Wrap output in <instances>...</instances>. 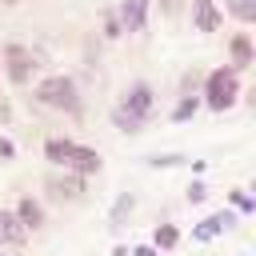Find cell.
<instances>
[{"label":"cell","instance_id":"obj_1","mask_svg":"<svg viewBox=\"0 0 256 256\" xmlns=\"http://www.w3.org/2000/svg\"><path fill=\"white\" fill-rule=\"evenodd\" d=\"M44 156H48V164H56L64 172H76V176H96L104 168V160H100L96 148L76 144V140H64V136H48L44 140Z\"/></svg>","mask_w":256,"mask_h":256},{"label":"cell","instance_id":"obj_2","mask_svg":"<svg viewBox=\"0 0 256 256\" xmlns=\"http://www.w3.org/2000/svg\"><path fill=\"white\" fill-rule=\"evenodd\" d=\"M32 100L44 104V108H52V112H68V116L80 112V88H76V80L64 76V72L36 80V84H32Z\"/></svg>","mask_w":256,"mask_h":256},{"label":"cell","instance_id":"obj_3","mask_svg":"<svg viewBox=\"0 0 256 256\" xmlns=\"http://www.w3.org/2000/svg\"><path fill=\"white\" fill-rule=\"evenodd\" d=\"M236 100H240V72H236L232 64L212 68L208 80H204V96H200V104L212 108V112H228Z\"/></svg>","mask_w":256,"mask_h":256},{"label":"cell","instance_id":"obj_4","mask_svg":"<svg viewBox=\"0 0 256 256\" xmlns=\"http://www.w3.org/2000/svg\"><path fill=\"white\" fill-rule=\"evenodd\" d=\"M4 72H8L12 84H32V76H36V56H32V48H24V44H4Z\"/></svg>","mask_w":256,"mask_h":256},{"label":"cell","instance_id":"obj_5","mask_svg":"<svg viewBox=\"0 0 256 256\" xmlns=\"http://www.w3.org/2000/svg\"><path fill=\"white\" fill-rule=\"evenodd\" d=\"M120 108H128V112H136V116H152V108H156V92H152V84L148 80H132L128 88H124V96H120Z\"/></svg>","mask_w":256,"mask_h":256},{"label":"cell","instance_id":"obj_6","mask_svg":"<svg viewBox=\"0 0 256 256\" xmlns=\"http://www.w3.org/2000/svg\"><path fill=\"white\" fill-rule=\"evenodd\" d=\"M236 220H240V216H236L232 208H220V212L204 216V220L192 228V240H196V244H208V240H216L220 232H232V228H236Z\"/></svg>","mask_w":256,"mask_h":256},{"label":"cell","instance_id":"obj_7","mask_svg":"<svg viewBox=\"0 0 256 256\" xmlns=\"http://www.w3.org/2000/svg\"><path fill=\"white\" fill-rule=\"evenodd\" d=\"M44 188H48V196L52 200H80L84 196V176H76V172H48V180H44Z\"/></svg>","mask_w":256,"mask_h":256},{"label":"cell","instance_id":"obj_8","mask_svg":"<svg viewBox=\"0 0 256 256\" xmlns=\"http://www.w3.org/2000/svg\"><path fill=\"white\" fill-rule=\"evenodd\" d=\"M148 8H152V0H120V8H116L120 32H144V24H148Z\"/></svg>","mask_w":256,"mask_h":256},{"label":"cell","instance_id":"obj_9","mask_svg":"<svg viewBox=\"0 0 256 256\" xmlns=\"http://www.w3.org/2000/svg\"><path fill=\"white\" fill-rule=\"evenodd\" d=\"M224 24V12L216 0H192V28L196 32H220Z\"/></svg>","mask_w":256,"mask_h":256},{"label":"cell","instance_id":"obj_10","mask_svg":"<svg viewBox=\"0 0 256 256\" xmlns=\"http://www.w3.org/2000/svg\"><path fill=\"white\" fill-rule=\"evenodd\" d=\"M24 240H28V228L16 220L12 208H0V244H4V248H20Z\"/></svg>","mask_w":256,"mask_h":256},{"label":"cell","instance_id":"obj_11","mask_svg":"<svg viewBox=\"0 0 256 256\" xmlns=\"http://www.w3.org/2000/svg\"><path fill=\"white\" fill-rule=\"evenodd\" d=\"M228 56H232V68L236 72H244L252 60H256V48H252V36L248 32H236L232 40H228Z\"/></svg>","mask_w":256,"mask_h":256},{"label":"cell","instance_id":"obj_12","mask_svg":"<svg viewBox=\"0 0 256 256\" xmlns=\"http://www.w3.org/2000/svg\"><path fill=\"white\" fill-rule=\"evenodd\" d=\"M12 212H16V220H20L28 232H36V228L44 224V204H40V200H32V196H20Z\"/></svg>","mask_w":256,"mask_h":256},{"label":"cell","instance_id":"obj_13","mask_svg":"<svg viewBox=\"0 0 256 256\" xmlns=\"http://www.w3.org/2000/svg\"><path fill=\"white\" fill-rule=\"evenodd\" d=\"M144 124H148V120H144V116H136V112H128V108H120V104L112 108V128H116V132H124V136L144 132Z\"/></svg>","mask_w":256,"mask_h":256},{"label":"cell","instance_id":"obj_14","mask_svg":"<svg viewBox=\"0 0 256 256\" xmlns=\"http://www.w3.org/2000/svg\"><path fill=\"white\" fill-rule=\"evenodd\" d=\"M132 208H136V196H132V192H120V196L112 200V212H108V224H112V228H124V220L132 216Z\"/></svg>","mask_w":256,"mask_h":256},{"label":"cell","instance_id":"obj_15","mask_svg":"<svg viewBox=\"0 0 256 256\" xmlns=\"http://www.w3.org/2000/svg\"><path fill=\"white\" fill-rule=\"evenodd\" d=\"M180 244V228L176 224H156V232H152V248L156 252H172Z\"/></svg>","mask_w":256,"mask_h":256},{"label":"cell","instance_id":"obj_16","mask_svg":"<svg viewBox=\"0 0 256 256\" xmlns=\"http://www.w3.org/2000/svg\"><path fill=\"white\" fill-rule=\"evenodd\" d=\"M200 108H204V104H200V96L184 92V96L176 100V108H172V120H176V124H184V120H192V116H196Z\"/></svg>","mask_w":256,"mask_h":256},{"label":"cell","instance_id":"obj_17","mask_svg":"<svg viewBox=\"0 0 256 256\" xmlns=\"http://www.w3.org/2000/svg\"><path fill=\"white\" fill-rule=\"evenodd\" d=\"M228 204H232L236 216H252V212H256V200H252L248 188H232V192H228Z\"/></svg>","mask_w":256,"mask_h":256},{"label":"cell","instance_id":"obj_18","mask_svg":"<svg viewBox=\"0 0 256 256\" xmlns=\"http://www.w3.org/2000/svg\"><path fill=\"white\" fill-rule=\"evenodd\" d=\"M224 12L236 16L240 24H252L256 20V0H224Z\"/></svg>","mask_w":256,"mask_h":256},{"label":"cell","instance_id":"obj_19","mask_svg":"<svg viewBox=\"0 0 256 256\" xmlns=\"http://www.w3.org/2000/svg\"><path fill=\"white\" fill-rule=\"evenodd\" d=\"M144 164L148 168H180V164H188L180 152H152V156H144Z\"/></svg>","mask_w":256,"mask_h":256},{"label":"cell","instance_id":"obj_20","mask_svg":"<svg viewBox=\"0 0 256 256\" xmlns=\"http://www.w3.org/2000/svg\"><path fill=\"white\" fill-rule=\"evenodd\" d=\"M184 200H188V204H204V200H208V184H204V180H192V184L184 188Z\"/></svg>","mask_w":256,"mask_h":256},{"label":"cell","instance_id":"obj_21","mask_svg":"<svg viewBox=\"0 0 256 256\" xmlns=\"http://www.w3.org/2000/svg\"><path fill=\"white\" fill-rule=\"evenodd\" d=\"M104 36H108V40L120 36V20H116V16H104Z\"/></svg>","mask_w":256,"mask_h":256},{"label":"cell","instance_id":"obj_22","mask_svg":"<svg viewBox=\"0 0 256 256\" xmlns=\"http://www.w3.org/2000/svg\"><path fill=\"white\" fill-rule=\"evenodd\" d=\"M12 156H16V144L8 136H0V160H12Z\"/></svg>","mask_w":256,"mask_h":256},{"label":"cell","instance_id":"obj_23","mask_svg":"<svg viewBox=\"0 0 256 256\" xmlns=\"http://www.w3.org/2000/svg\"><path fill=\"white\" fill-rule=\"evenodd\" d=\"M128 256H160L152 244H136V248H128Z\"/></svg>","mask_w":256,"mask_h":256},{"label":"cell","instance_id":"obj_24","mask_svg":"<svg viewBox=\"0 0 256 256\" xmlns=\"http://www.w3.org/2000/svg\"><path fill=\"white\" fill-rule=\"evenodd\" d=\"M112 256H128V244H116V248H112Z\"/></svg>","mask_w":256,"mask_h":256},{"label":"cell","instance_id":"obj_25","mask_svg":"<svg viewBox=\"0 0 256 256\" xmlns=\"http://www.w3.org/2000/svg\"><path fill=\"white\" fill-rule=\"evenodd\" d=\"M0 256H20V252H16V248H4V252H0Z\"/></svg>","mask_w":256,"mask_h":256},{"label":"cell","instance_id":"obj_26","mask_svg":"<svg viewBox=\"0 0 256 256\" xmlns=\"http://www.w3.org/2000/svg\"><path fill=\"white\" fill-rule=\"evenodd\" d=\"M160 4H172V0H160Z\"/></svg>","mask_w":256,"mask_h":256}]
</instances>
